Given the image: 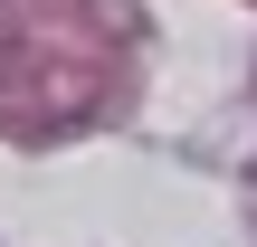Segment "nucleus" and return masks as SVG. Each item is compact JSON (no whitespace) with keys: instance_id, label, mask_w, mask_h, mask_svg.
I'll return each mask as SVG.
<instances>
[]
</instances>
